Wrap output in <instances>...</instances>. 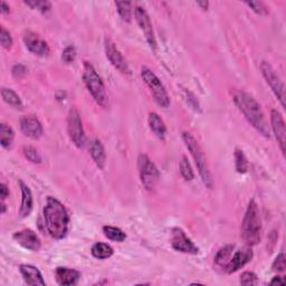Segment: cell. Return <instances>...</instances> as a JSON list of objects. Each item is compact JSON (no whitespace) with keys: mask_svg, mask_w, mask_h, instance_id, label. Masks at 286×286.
<instances>
[{"mask_svg":"<svg viewBox=\"0 0 286 286\" xmlns=\"http://www.w3.org/2000/svg\"><path fill=\"white\" fill-rule=\"evenodd\" d=\"M232 95L234 103L238 107V110L244 114L246 120L251 124V127L257 132L264 135L265 138H270V128H268L264 112H263L260 103L244 91H234Z\"/></svg>","mask_w":286,"mask_h":286,"instance_id":"cell-1","label":"cell"},{"mask_svg":"<svg viewBox=\"0 0 286 286\" xmlns=\"http://www.w3.org/2000/svg\"><path fill=\"white\" fill-rule=\"evenodd\" d=\"M45 228L48 235L57 240L65 238L70 225V216H68L65 206L60 200L54 197H48L44 207Z\"/></svg>","mask_w":286,"mask_h":286,"instance_id":"cell-2","label":"cell"},{"mask_svg":"<svg viewBox=\"0 0 286 286\" xmlns=\"http://www.w3.org/2000/svg\"><path fill=\"white\" fill-rule=\"evenodd\" d=\"M242 238L246 246H255L262 238V220L259 205L251 199L242 224Z\"/></svg>","mask_w":286,"mask_h":286,"instance_id":"cell-3","label":"cell"},{"mask_svg":"<svg viewBox=\"0 0 286 286\" xmlns=\"http://www.w3.org/2000/svg\"><path fill=\"white\" fill-rule=\"evenodd\" d=\"M182 139H184L187 149L190 151V154L194 160V163L197 165L198 173L200 177H202L205 186L209 188V189H213L214 187L213 177H211V174L208 168L207 159L205 157V153L203 151L202 147L199 146L198 141L194 139L189 132L182 133Z\"/></svg>","mask_w":286,"mask_h":286,"instance_id":"cell-4","label":"cell"},{"mask_svg":"<svg viewBox=\"0 0 286 286\" xmlns=\"http://www.w3.org/2000/svg\"><path fill=\"white\" fill-rule=\"evenodd\" d=\"M83 79L87 85L89 92L93 96L95 102L102 107H106L108 104V97L101 76L97 74L93 65L89 62H84L83 65Z\"/></svg>","mask_w":286,"mask_h":286,"instance_id":"cell-5","label":"cell"},{"mask_svg":"<svg viewBox=\"0 0 286 286\" xmlns=\"http://www.w3.org/2000/svg\"><path fill=\"white\" fill-rule=\"evenodd\" d=\"M141 77L143 82L147 84V87L150 89L154 97V101L161 107L167 108L170 105V97L159 77L150 70V68L146 66L141 68Z\"/></svg>","mask_w":286,"mask_h":286,"instance_id":"cell-6","label":"cell"},{"mask_svg":"<svg viewBox=\"0 0 286 286\" xmlns=\"http://www.w3.org/2000/svg\"><path fill=\"white\" fill-rule=\"evenodd\" d=\"M138 168L143 187L149 191L153 190L160 178L159 170L156 164L146 154H140L138 158Z\"/></svg>","mask_w":286,"mask_h":286,"instance_id":"cell-7","label":"cell"},{"mask_svg":"<svg viewBox=\"0 0 286 286\" xmlns=\"http://www.w3.org/2000/svg\"><path fill=\"white\" fill-rule=\"evenodd\" d=\"M261 72L263 76L266 79L267 84L270 85V88L275 94V96L278 99L281 105L285 106V89L284 84L282 82L281 77L278 76V74L275 72V70L272 67L270 63L267 62H262L261 64Z\"/></svg>","mask_w":286,"mask_h":286,"instance_id":"cell-8","label":"cell"},{"mask_svg":"<svg viewBox=\"0 0 286 286\" xmlns=\"http://www.w3.org/2000/svg\"><path fill=\"white\" fill-rule=\"evenodd\" d=\"M67 130L72 142L77 148H83L85 145V134L81 116L75 107H72L67 117Z\"/></svg>","mask_w":286,"mask_h":286,"instance_id":"cell-9","label":"cell"},{"mask_svg":"<svg viewBox=\"0 0 286 286\" xmlns=\"http://www.w3.org/2000/svg\"><path fill=\"white\" fill-rule=\"evenodd\" d=\"M171 246L177 251L185 254L197 255L199 253V248L194 245L190 238H188L185 232L181 228H174L171 233Z\"/></svg>","mask_w":286,"mask_h":286,"instance_id":"cell-10","label":"cell"},{"mask_svg":"<svg viewBox=\"0 0 286 286\" xmlns=\"http://www.w3.org/2000/svg\"><path fill=\"white\" fill-rule=\"evenodd\" d=\"M104 49H105V55L107 60L111 62V64L117 68L118 71L121 72L122 74H130V67L127 60L124 59L121 51L119 50L117 45L114 44L111 39L106 38L104 42Z\"/></svg>","mask_w":286,"mask_h":286,"instance_id":"cell-11","label":"cell"},{"mask_svg":"<svg viewBox=\"0 0 286 286\" xmlns=\"http://www.w3.org/2000/svg\"><path fill=\"white\" fill-rule=\"evenodd\" d=\"M134 15H135L136 22H138L141 31L143 32V34H145L149 46L151 47L152 50L156 51L157 50V41H156V37H154L150 17H149L147 11L142 7H136L134 10Z\"/></svg>","mask_w":286,"mask_h":286,"instance_id":"cell-12","label":"cell"},{"mask_svg":"<svg viewBox=\"0 0 286 286\" xmlns=\"http://www.w3.org/2000/svg\"><path fill=\"white\" fill-rule=\"evenodd\" d=\"M253 250H251L249 246H246V247L236 250L235 253L233 254L231 262L228 263V265L226 266L224 271H226L227 274H233L237 272L246 264H248L251 259H253Z\"/></svg>","mask_w":286,"mask_h":286,"instance_id":"cell-13","label":"cell"},{"mask_svg":"<svg viewBox=\"0 0 286 286\" xmlns=\"http://www.w3.org/2000/svg\"><path fill=\"white\" fill-rule=\"evenodd\" d=\"M14 239L21 247L32 251H38L42 247L41 239L38 238L35 232L32 230H22L14 234Z\"/></svg>","mask_w":286,"mask_h":286,"instance_id":"cell-14","label":"cell"},{"mask_svg":"<svg viewBox=\"0 0 286 286\" xmlns=\"http://www.w3.org/2000/svg\"><path fill=\"white\" fill-rule=\"evenodd\" d=\"M20 129L26 136L34 140L42 138L43 135V125L41 121L34 116H25L20 119Z\"/></svg>","mask_w":286,"mask_h":286,"instance_id":"cell-15","label":"cell"},{"mask_svg":"<svg viewBox=\"0 0 286 286\" xmlns=\"http://www.w3.org/2000/svg\"><path fill=\"white\" fill-rule=\"evenodd\" d=\"M271 124H272L273 132H274V134H275V138L279 146V149H281L282 153L285 154V145H286L285 122H284L282 114L279 113L277 110L271 111Z\"/></svg>","mask_w":286,"mask_h":286,"instance_id":"cell-16","label":"cell"},{"mask_svg":"<svg viewBox=\"0 0 286 286\" xmlns=\"http://www.w3.org/2000/svg\"><path fill=\"white\" fill-rule=\"evenodd\" d=\"M24 43L28 50L37 56H47L49 54L48 44L35 33L28 32L25 34Z\"/></svg>","mask_w":286,"mask_h":286,"instance_id":"cell-17","label":"cell"},{"mask_svg":"<svg viewBox=\"0 0 286 286\" xmlns=\"http://www.w3.org/2000/svg\"><path fill=\"white\" fill-rule=\"evenodd\" d=\"M56 281L60 285H75L77 284L81 274L76 270H72V268L67 267H57L55 271Z\"/></svg>","mask_w":286,"mask_h":286,"instance_id":"cell-18","label":"cell"},{"mask_svg":"<svg viewBox=\"0 0 286 286\" xmlns=\"http://www.w3.org/2000/svg\"><path fill=\"white\" fill-rule=\"evenodd\" d=\"M19 271L21 273L24 281L27 283V285L36 286V285H45V281L43 278L42 273L39 272L37 267L33 265H27L22 264L19 266Z\"/></svg>","mask_w":286,"mask_h":286,"instance_id":"cell-19","label":"cell"},{"mask_svg":"<svg viewBox=\"0 0 286 286\" xmlns=\"http://www.w3.org/2000/svg\"><path fill=\"white\" fill-rule=\"evenodd\" d=\"M19 187L21 190V205L19 209V215L21 218H26L31 215L33 210V194L30 188L24 182L19 180Z\"/></svg>","mask_w":286,"mask_h":286,"instance_id":"cell-20","label":"cell"},{"mask_svg":"<svg viewBox=\"0 0 286 286\" xmlns=\"http://www.w3.org/2000/svg\"><path fill=\"white\" fill-rule=\"evenodd\" d=\"M90 154L97 167L100 169H104L106 163V153L104 147L99 139H95L90 143Z\"/></svg>","mask_w":286,"mask_h":286,"instance_id":"cell-21","label":"cell"},{"mask_svg":"<svg viewBox=\"0 0 286 286\" xmlns=\"http://www.w3.org/2000/svg\"><path fill=\"white\" fill-rule=\"evenodd\" d=\"M148 122L152 132L156 134L158 138L163 139L165 133H167V128H165V124L162 121V119L160 118L157 113L152 112L149 114Z\"/></svg>","mask_w":286,"mask_h":286,"instance_id":"cell-22","label":"cell"},{"mask_svg":"<svg viewBox=\"0 0 286 286\" xmlns=\"http://www.w3.org/2000/svg\"><path fill=\"white\" fill-rule=\"evenodd\" d=\"M234 249H235V246L234 245H226L224 247H221L215 256L216 265L222 268V270H225L226 266L228 265V263H230L232 260Z\"/></svg>","mask_w":286,"mask_h":286,"instance_id":"cell-23","label":"cell"},{"mask_svg":"<svg viewBox=\"0 0 286 286\" xmlns=\"http://www.w3.org/2000/svg\"><path fill=\"white\" fill-rule=\"evenodd\" d=\"M91 253L97 260H107L113 255L114 250L110 245L105 243H96L91 249Z\"/></svg>","mask_w":286,"mask_h":286,"instance_id":"cell-24","label":"cell"},{"mask_svg":"<svg viewBox=\"0 0 286 286\" xmlns=\"http://www.w3.org/2000/svg\"><path fill=\"white\" fill-rule=\"evenodd\" d=\"M2 96L4 102L7 103V104L10 105L11 107L18 108V110H21L22 108V102L20 100L19 95L17 94L15 91H13L11 89L4 88L2 90Z\"/></svg>","mask_w":286,"mask_h":286,"instance_id":"cell-25","label":"cell"},{"mask_svg":"<svg viewBox=\"0 0 286 286\" xmlns=\"http://www.w3.org/2000/svg\"><path fill=\"white\" fill-rule=\"evenodd\" d=\"M15 139V132L9 125L2 123L0 124V143L3 148L10 149L13 146V142Z\"/></svg>","mask_w":286,"mask_h":286,"instance_id":"cell-26","label":"cell"},{"mask_svg":"<svg viewBox=\"0 0 286 286\" xmlns=\"http://www.w3.org/2000/svg\"><path fill=\"white\" fill-rule=\"evenodd\" d=\"M103 233H104L105 237H107L110 240L118 243H122L127 238L125 233H123L120 228L113 227V226H104L103 227Z\"/></svg>","mask_w":286,"mask_h":286,"instance_id":"cell-27","label":"cell"},{"mask_svg":"<svg viewBox=\"0 0 286 286\" xmlns=\"http://www.w3.org/2000/svg\"><path fill=\"white\" fill-rule=\"evenodd\" d=\"M116 6L118 8V13L121 17L122 20L130 22L132 18V8H131V3L128 2H117Z\"/></svg>","mask_w":286,"mask_h":286,"instance_id":"cell-28","label":"cell"},{"mask_svg":"<svg viewBox=\"0 0 286 286\" xmlns=\"http://www.w3.org/2000/svg\"><path fill=\"white\" fill-rule=\"evenodd\" d=\"M235 167L238 174H246L248 170V162L242 150L236 149L235 152Z\"/></svg>","mask_w":286,"mask_h":286,"instance_id":"cell-29","label":"cell"},{"mask_svg":"<svg viewBox=\"0 0 286 286\" xmlns=\"http://www.w3.org/2000/svg\"><path fill=\"white\" fill-rule=\"evenodd\" d=\"M180 174L187 181H191L194 178L192 168H191L189 161H188L187 157H182L181 161H180Z\"/></svg>","mask_w":286,"mask_h":286,"instance_id":"cell-30","label":"cell"},{"mask_svg":"<svg viewBox=\"0 0 286 286\" xmlns=\"http://www.w3.org/2000/svg\"><path fill=\"white\" fill-rule=\"evenodd\" d=\"M22 153H24V156L28 161H31L32 163L42 162L41 154H39V152L34 147H24V149H22Z\"/></svg>","mask_w":286,"mask_h":286,"instance_id":"cell-31","label":"cell"},{"mask_svg":"<svg viewBox=\"0 0 286 286\" xmlns=\"http://www.w3.org/2000/svg\"><path fill=\"white\" fill-rule=\"evenodd\" d=\"M25 5L30 6L33 9H37L38 11H41L42 14H46L51 8V4L49 2H25Z\"/></svg>","mask_w":286,"mask_h":286,"instance_id":"cell-32","label":"cell"},{"mask_svg":"<svg viewBox=\"0 0 286 286\" xmlns=\"http://www.w3.org/2000/svg\"><path fill=\"white\" fill-rule=\"evenodd\" d=\"M0 43H2V46L5 49H10L13 47V37H11V34L5 27H2V32H0Z\"/></svg>","mask_w":286,"mask_h":286,"instance_id":"cell-33","label":"cell"},{"mask_svg":"<svg viewBox=\"0 0 286 286\" xmlns=\"http://www.w3.org/2000/svg\"><path fill=\"white\" fill-rule=\"evenodd\" d=\"M75 57H76V49L73 45H70V46H67L64 50H63L62 60L63 62L66 63V64H71V63H73L75 61Z\"/></svg>","mask_w":286,"mask_h":286,"instance_id":"cell-34","label":"cell"},{"mask_svg":"<svg viewBox=\"0 0 286 286\" xmlns=\"http://www.w3.org/2000/svg\"><path fill=\"white\" fill-rule=\"evenodd\" d=\"M239 283L242 285H256L259 283V278L253 272H244L240 276Z\"/></svg>","mask_w":286,"mask_h":286,"instance_id":"cell-35","label":"cell"},{"mask_svg":"<svg viewBox=\"0 0 286 286\" xmlns=\"http://www.w3.org/2000/svg\"><path fill=\"white\" fill-rule=\"evenodd\" d=\"M246 5H247L249 8H251V10H253L254 13H256V14L262 15V16L268 14L267 7L261 2H250V3L247 2V3H246Z\"/></svg>","mask_w":286,"mask_h":286,"instance_id":"cell-36","label":"cell"},{"mask_svg":"<svg viewBox=\"0 0 286 286\" xmlns=\"http://www.w3.org/2000/svg\"><path fill=\"white\" fill-rule=\"evenodd\" d=\"M285 267H286L285 266V256L283 253H281L276 257V260L274 261L273 265H272V270L277 273H284Z\"/></svg>","mask_w":286,"mask_h":286,"instance_id":"cell-37","label":"cell"},{"mask_svg":"<svg viewBox=\"0 0 286 286\" xmlns=\"http://www.w3.org/2000/svg\"><path fill=\"white\" fill-rule=\"evenodd\" d=\"M26 67L24 65H15L13 67V75L14 77L16 78H21L22 76H25L26 75Z\"/></svg>","mask_w":286,"mask_h":286,"instance_id":"cell-38","label":"cell"},{"mask_svg":"<svg viewBox=\"0 0 286 286\" xmlns=\"http://www.w3.org/2000/svg\"><path fill=\"white\" fill-rule=\"evenodd\" d=\"M0 197H2V202H5V199L9 197V189L5 184H0Z\"/></svg>","mask_w":286,"mask_h":286,"instance_id":"cell-39","label":"cell"},{"mask_svg":"<svg viewBox=\"0 0 286 286\" xmlns=\"http://www.w3.org/2000/svg\"><path fill=\"white\" fill-rule=\"evenodd\" d=\"M0 11H2V14H3V15L9 14V11H10L9 5H8L7 3H6V2H2V3H0Z\"/></svg>","mask_w":286,"mask_h":286,"instance_id":"cell-40","label":"cell"},{"mask_svg":"<svg viewBox=\"0 0 286 286\" xmlns=\"http://www.w3.org/2000/svg\"><path fill=\"white\" fill-rule=\"evenodd\" d=\"M271 284L272 285H274V284H284V279H283L282 276H275L271 281Z\"/></svg>","mask_w":286,"mask_h":286,"instance_id":"cell-41","label":"cell"},{"mask_svg":"<svg viewBox=\"0 0 286 286\" xmlns=\"http://www.w3.org/2000/svg\"><path fill=\"white\" fill-rule=\"evenodd\" d=\"M197 5L199 6V7H202V9L207 10L208 9V6H209V3L208 2H197Z\"/></svg>","mask_w":286,"mask_h":286,"instance_id":"cell-42","label":"cell"},{"mask_svg":"<svg viewBox=\"0 0 286 286\" xmlns=\"http://www.w3.org/2000/svg\"><path fill=\"white\" fill-rule=\"evenodd\" d=\"M6 209H7V207H6V204L4 202H2V214L6 213Z\"/></svg>","mask_w":286,"mask_h":286,"instance_id":"cell-43","label":"cell"}]
</instances>
